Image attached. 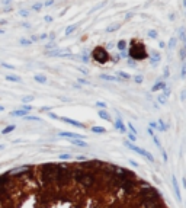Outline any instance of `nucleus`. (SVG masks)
Listing matches in <instances>:
<instances>
[{
	"label": "nucleus",
	"instance_id": "f3484780",
	"mask_svg": "<svg viewBox=\"0 0 186 208\" xmlns=\"http://www.w3.org/2000/svg\"><path fill=\"white\" fill-rule=\"evenodd\" d=\"M79 28V23H74V25H71V26H67L66 28V35H70V34H73L74 31H76Z\"/></svg>",
	"mask_w": 186,
	"mask_h": 208
},
{
	"label": "nucleus",
	"instance_id": "412c9836",
	"mask_svg": "<svg viewBox=\"0 0 186 208\" xmlns=\"http://www.w3.org/2000/svg\"><path fill=\"white\" fill-rule=\"evenodd\" d=\"M176 44H177V39H176L175 36H172V38H170V41H169V48L173 50V48L176 47Z\"/></svg>",
	"mask_w": 186,
	"mask_h": 208
},
{
	"label": "nucleus",
	"instance_id": "7ed1b4c3",
	"mask_svg": "<svg viewBox=\"0 0 186 208\" xmlns=\"http://www.w3.org/2000/svg\"><path fill=\"white\" fill-rule=\"evenodd\" d=\"M60 137H64V138H79V140H86L84 135L82 134H76V132H70V131H63L58 134Z\"/></svg>",
	"mask_w": 186,
	"mask_h": 208
},
{
	"label": "nucleus",
	"instance_id": "09e8293b",
	"mask_svg": "<svg viewBox=\"0 0 186 208\" xmlns=\"http://www.w3.org/2000/svg\"><path fill=\"white\" fill-rule=\"evenodd\" d=\"M38 38H39V39H47V38H48V35H47V34H41Z\"/></svg>",
	"mask_w": 186,
	"mask_h": 208
},
{
	"label": "nucleus",
	"instance_id": "0e129e2a",
	"mask_svg": "<svg viewBox=\"0 0 186 208\" xmlns=\"http://www.w3.org/2000/svg\"><path fill=\"white\" fill-rule=\"evenodd\" d=\"M2 34H5V31H3V29H0V35H2Z\"/></svg>",
	"mask_w": 186,
	"mask_h": 208
},
{
	"label": "nucleus",
	"instance_id": "e2e57ef3",
	"mask_svg": "<svg viewBox=\"0 0 186 208\" xmlns=\"http://www.w3.org/2000/svg\"><path fill=\"white\" fill-rule=\"evenodd\" d=\"M12 2V0H3V5H9Z\"/></svg>",
	"mask_w": 186,
	"mask_h": 208
},
{
	"label": "nucleus",
	"instance_id": "680f3d73",
	"mask_svg": "<svg viewBox=\"0 0 186 208\" xmlns=\"http://www.w3.org/2000/svg\"><path fill=\"white\" fill-rule=\"evenodd\" d=\"M80 71H82L83 74H87V70H86V68H80Z\"/></svg>",
	"mask_w": 186,
	"mask_h": 208
},
{
	"label": "nucleus",
	"instance_id": "338daca9",
	"mask_svg": "<svg viewBox=\"0 0 186 208\" xmlns=\"http://www.w3.org/2000/svg\"><path fill=\"white\" fill-rule=\"evenodd\" d=\"M106 208H114V207H106Z\"/></svg>",
	"mask_w": 186,
	"mask_h": 208
},
{
	"label": "nucleus",
	"instance_id": "13d9d810",
	"mask_svg": "<svg viewBox=\"0 0 186 208\" xmlns=\"http://www.w3.org/2000/svg\"><path fill=\"white\" fill-rule=\"evenodd\" d=\"M164 77H169V68H164Z\"/></svg>",
	"mask_w": 186,
	"mask_h": 208
},
{
	"label": "nucleus",
	"instance_id": "4d7b16f0",
	"mask_svg": "<svg viewBox=\"0 0 186 208\" xmlns=\"http://www.w3.org/2000/svg\"><path fill=\"white\" fill-rule=\"evenodd\" d=\"M41 111H42V112H49V111H51V108H48V106H44Z\"/></svg>",
	"mask_w": 186,
	"mask_h": 208
},
{
	"label": "nucleus",
	"instance_id": "f03ea898",
	"mask_svg": "<svg viewBox=\"0 0 186 208\" xmlns=\"http://www.w3.org/2000/svg\"><path fill=\"white\" fill-rule=\"evenodd\" d=\"M93 57L99 61V63H105L106 60H108V55H106V52H105V50L103 48H98V50H95V52H93Z\"/></svg>",
	"mask_w": 186,
	"mask_h": 208
},
{
	"label": "nucleus",
	"instance_id": "f8f14e48",
	"mask_svg": "<svg viewBox=\"0 0 186 208\" xmlns=\"http://www.w3.org/2000/svg\"><path fill=\"white\" fill-rule=\"evenodd\" d=\"M6 80L7 82H13V83H21L22 79L19 77V76H16V74H7L6 76Z\"/></svg>",
	"mask_w": 186,
	"mask_h": 208
},
{
	"label": "nucleus",
	"instance_id": "b1692460",
	"mask_svg": "<svg viewBox=\"0 0 186 208\" xmlns=\"http://www.w3.org/2000/svg\"><path fill=\"white\" fill-rule=\"evenodd\" d=\"M58 159H60V160H70V159H71V154H70V153H64V154H60Z\"/></svg>",
	"mask_w": 186,
	"mask_h": 208
},
{
	"label": "nucleus",
	"instance_id": "79ce46f5",
	"mask_svg": "<svg viewBox=\"0 0 186 208\" xmlns=\"http://www.w3.org/2000/svg\"><path fill=\"white\" fill-rule=\"evenodd\" d=\"M22 109H25V111H28V112H29V111L32 109V106H31V105H26V103H23V105H22Z\"/></svg>",
	"mask_w": 186,
	"mask_h": 208
},
{
	"label": "nucleus",
	"instance_id": "864d4df0",
	"mask_svg": "<svg viewBox=\"0 0 186 208\" xmlns=\"http://www.w3.org/2000/svg\"><path fill=\"white\" fill-rule=\"evenodd\" d=\"M147 132H148V134H150L151 137H153V135H156V134H154V131H153L151 128H148V129H147Z\"/></svg>",
	"mask_w": 186,
	"mask_h": 208
},
{
	"label": "nucleus",
	"instance_id": "f257e3e1",
	"mask_svg": "<svg viewBox=\"0 0 186 208\" xmlns=\"http://www.w3.org/2000/svg\"><path fill=\"white\" fill-rule=\"evenodd\" d=\"M124 144L129 148V150H132V151H135L137 154H140V156H142L144 159H147L148 162H151V163H154V157H153V154L151 153H148L147 150H144V148H141V147H137L134 143H131V141H124Z\"/></svg>",
	"mask_w": 186,
	"mask_h": 208
},
{
	"label": "nucleus",
	"instance_id": "6e6d98bb",
	"mask_svg": "<svg viewBox=\"0 0 186 208\" xmlns=\"http://www.w3.org/2000/svg\"><path fill=\"white\" fill-rule=\"evenodd\" d=\"M22 26H23V28H26V29H29V28H31V25H29L28 22H23V23H22Z\"/></svg>",
	"mask_w": 186,
	"mask_h": 208
},
{
	"label": "nucleus",
	"instance_id": "2f4dec72",
	"mask_svg": "<svg viewBox=\"0 0 186 208\" xmlns=\"http://www.w3.org/2000/svg\"><path fill=\"white\" fill-rule=\"evenodd\" d=\"M41 7H42V5H41V3H33L32 10H35V12H39V10H41Z\"/></svg>",
	"mask_w": 186,
	"mask_h": 208
},
{
	"label": "nucleus",
	"instance_id": "69168bd1",
	"mask_svg": "<svg viewBox=\"0 0 186 208\" xmlns=\"http://www.w3.org/2000/svg\"><path fill=\"white\" fill-rule=\"evenodd\" d=\"M3 109H5V108H3V106H2V105H0V111H3Z\"/></svg>",
	"mask_w": 186,
	"mask_h": 208
},
{
	"label": "nucleus",
	"instance_id": "ea45409f",
	"mask_svg": "<svg viewBox=\"0 0 186 208\" xmlns=\"http://www.w3.org/2000/svg\"><path fill=\"white\" fill-rule=\"evenodd\" d=\"M19 15H21V16H23V17H26V16H29V12H28V10H23V9H22V10L19 12Z\"/></svg>",
	"mask_w": 186,
	"mask_h": 208
},
{
	"label": "nucleus",
	"instance_id": "c03bdc74",
	"mask_svg": "<svg viewBox=\"0 0 186 208\" xmlns=\"http://www.w3.org/2000/svg\"><path fill=\"white\" fill-rule=\"evenodd\" d=\"M44 21L48 22V23H51V22H52V17H51V16H45V17H44Z\"/></svg>",
	"mask_w": 186,
	"mask_h": 208
},
{
	"label": "nucleus",
	"instance_id": "6ab92c4d",
	"mask_svg": "<svg viewBox=\"0 0 186 208\" xmlns=\"http://www.w3.org/2000/svg\"><path fill=\"white\" fill-rule=\"evenodd\" d=\"M23 119H26V121H38V122H41V118L39 117H32V115H28L26 117H23Z\"/></svg>",
	"mask_w": 186,
	"mask_h": 208
},
{
	"label": "nucleus",
	"instance_id": "cd10ccee",
	"mask_svg": "<svg viewBox=\"0 0 186 208\" xmlns=\"http://www.w3.org/2000/svg\"><path fill=\"white\" fill-rule=\"evenodd\" d=\"M128 140L131 141V143H135V141H137V135L132 134V132H128Z\"/></svg>",
	"mask_w": 186,
	"mask_h": 208
},
{
	"label": "nucleus",
	"instance_id": "393cba45",
	"mask_svg": "<svg viewBox=\"0 0 186 208\" xmlns=\"http://www.w3.org/2000/svg\"><path fill=\"white\" fill-rule=\"evenodd\" d=\"M119 28V25L118 23H115V25H110V26H108L106 28V32H114V31H116Z\"/></svg>",
	"mask_w": 186,
	"mask_h": 208
},
{
	"label": "nucleus",
	"instance_id": "bf43d9fd",
	"mask_svg": "<svg viewBox=\"0 0 186 208\" xmlns=\"http://www.w3.org/2000/svg\"><path fill=\"white\" fill-rule=\"evenodd\" d=\"M159 47H160V48H164V47H166V44H164L163 41H160V42H159Z\"/></svg>",
	"mask_w": 186,
	"mask_h": 208
},
{
	"label": "nucleus",
	"instance_id": "8fccbe9b",
	"mask_svg": "<svg viewBox=\"0 0 186 208\" xmlns=\"http://www.w3.org/2000/svg\"><path fill=\"white\" fill-rule=\"evenodd\" d=\"M82 61H83V63H89V57H87V55H83V57H82Z\"/></svg>",
	"mask_w": 186,
	"mask_h": 208
},
{
	"label": "nucleus",
	"instance_id": "423d86ee",
	"mask_svg": "<svg viewBox=\"0 0 186 208\" xmlns=\"http://www.w3.org/2000/svg\"><path fill=\"white\" fill-rule=\"evenodd\" d=\"M99 77H100L102 80H105V82H119V83L122 82V79H119L118 76H110V74H105V73L100 74Z\"/></svg>",
	"mask_w": 186,
	"mask_h": 208
},
{
	"label": "nucleus",
	"instance_id": "4468645a",
	"mask_svg": "<svg viewBox=\"0 0 186 208\" xmlns=\"http://www.w3.org/2000/svg\"><path fill=\"white\" fill-rule=\"evenodd\" d=\"M116 76H118V77L119 79H122V80H129V79H131V76H129L128 73H125V71H116Z\"/></svg>",
	"mask_w": 186,
	"mask_h": 208
},
{
	"label": "nucleus",
	"instance_id": "6e6552de",
	"mask_svg": "<svg viewBox=\"0 0 186 208\" xmlns=\"http://www.w3.org/2000/svg\"><path fill=\"white\" fill-rule=\"evenodd\" d=\"M115 128H116L118 131H121V132H126V127H125V124L122 122L121 118H116V121H115Z\"/></svg>",
	"mask_w": 186,
	"mask_h": 208
},
{
	"label": "nucleus",
	"instance_id": "052dcab7",
	"mask_svg": "<svg viewBox=\"0 0 186 208\" xmlns=\"http://www.w3.org/2000/svg\"><path fill=\"white\" fill-rule=\"evenodd\" d=\"M48 36H49V39H54V38H55V34H54V32H51Z\"/></svg>",
	"mask_w": 186,
	"mask_h": 208
},
{
	"label": "nucleus",
	"instance_id": "c9c22d12",
	"mask_svg": "<svg viewBox=\"0 0 186 208\" xmlns=\"http://www.w3.org/2000/svg\"><path fill=\"white\" fill-rule=\"evenodd\" d=\"M148 36H150V38H153V39H156V38H157V32L156 31H148Z\"/></svg>",
	"mask_w": 186,
	"mask_h": 208
},
{
	"label": "nucleus",
	"instance_id": "de8ad7c7",
	"mask_svg": "<svg viewBox=\"0 0 186 208\" xmlns=\"http://www.w3.org/2000/svg\"><path fill=\"white\" fill-rule=\"evenodd\" d=\"M161 156H163V159H164V162H167V154H166V151L161 148Z\"/></svg>",
	"mask_w": 186,
	"mask_h": 208
},
{
	"label": "nucleus",
	"instance_id": "72a5a7b5",
	"mask_svg": "<svg viewBox=\"0 0 186 208\" xmlns=\"http://www.w3.org/2000/svg\"><path fill=\"white\" fill-rule=\"evenodd\" d=\"M128 128H129V131H131L132 134H135V135H137V128H134V125H132L131 122H128Z\"/></svg>",
	"mask_w": 186,
	"mask_h": 208
},
{
	"label": "nucleus",
	"instance_id": "2eb2a0df",
	"mask_svg": "<svg viewBox=\"0 0 186 208\" xmlns=\"http://www.w3.org/2000/svg\"><path fill=\"white\" fill-rule=\"evenodd\" d=\"M159 61H160V55H159L157 52H153V58H150L151 66H157V64H159Z\"/></svg>",
	"mask_w": 186,
	"mask_h": 208
},
{
	"label": "nucleus",
	"instance_id": "a211bd4d",
	"mask_svg": "<svg viewBox=\"0 0 186 208\" xmlns=\"http://www.w3.org/2000/svg\"><path fill=\"white\" fill-rule=\"evenodd\" d=\"M90 129H92V132H96V134H103V132H106V129L103 127H92Z\"/></svg>",
	"mask_w": 186,
	"mask_h": 208
},
{
	"label": "nucleus",
	"instance_id": "a878e982",
	"mask_svg": "<svg viewBox=\"0 0 186 208\" xmlns=\"http://www.w3.org/2000/svg\"><path fill=\"white\" fill-rule=\"evenodd\" d=\"M32 101H33V96H32V95H28V96H23V98H22V102H23V103L32 102Z\"/></svg>",
	"mask_w": 186,
	"mask_h": 208
},
{
	"label": "nucleus",
	"instance_id": "a19ab883",
	"mask_svg": "<svg viewBox=\"0 0 186 208\" xmlns=\"http://www.w3.org/2000/svg\"><path fill=\"white\" fill-rule=\"evenodd\" d=\"M52 5H54V0H47V2L44 3L45 7H49V6H52Z\"/></svg>",
	"mask_w": 186,
	"mask_h": 208
},
{
	"label": "nucleus",
	"instance_id": "e433bc0d",
	"mask_svg": "<svg viewBox=\"0 0 186 208\" xmlns=\"http://www.w3.org/2000/svg\"><path fill=\"white\" fill-rule=\"evenodd\" d=\"M58 52H60V48L54 50V51H49V52H48V55H49V57H55V55H58Z\"/></svg>",
	"mask_w": 186,
	"mask_h": 208
},
{
	"label": "nucleus",
	"instance_id": "a18cd8bd",
	"mask_svg": "<svg viewBox=\"0 0 186 208\" xmlns=\"http://www.w3.org/2000/svg\"><path fill=\"white\" fill-rule=\"evenodd\" d=\"M77 82H79V83H82V84H89V82H87L86 79H79Z\"/></svg>",
	"mask_w": 186,
	"mask_h": 208
},
{
	"label": "nucleus",
	"instance_id": "ddd939ff",
	"mask_svg": "<svg viewBox=\"0 0 186 208\" xmlns=\"http://www.w3.org/2000/svg\"><path fill=\"white\" fill-rule=\"evenodd\" d=\"M33 79H35V82H38V83H41V84L47 83V77H45L44 74H35Z\"/></svg>",
	"mask_w": 186,
	"mask_h": 208
},
{
	"label": "nucleus",
	"instance_id": "dca6fc26",
	"mask_svg": "<svg viewBox=\"0 0 186 208\" xmlns=\"http://www.w3.org/2000/svg\"><path fill=\"white\" fill-rule=\"evenodd\" d=\"M99 117L102 118V119H106V121H110V115L105 111V109H100L99 111Z\"/></svg>",
	"mask_w": 186,
	"mask_h": 208
},
{
	"label": "nucleus",
	"instance_id": "1a4fd4ad",
	"mask_svg": "<svg viewBox=\"0 0 186 208\" xmlns=\"http://www.w3.org/2000/svg\"><path fill=\"white\" fill-rule=\"evenodd\" d=\"M28 111H25V109H17V111H12L10 112V117H21V118H23V117H26L28 115Z\"/></svg>",
	"mask_w": 186,
	"mask_h": 208
},
{
	"label": "nucleus",
	"instance_id": "39448f33",
	"mask_svg": "<svg viewBox=\"0 0 186 208\" xmlns=\"http://www.w3.org/2000/svg\"><path fill=\"white\" fill-rule=\"evenodd\" d=\"M12 185V176H9L7 173L0 175V186H9Z\"/></svg>",
	"mask_w": 186,
	"mask_h": 208
},
{
	"label": "nucleus",
	"instance_id": "58836bf2",
	"mask_svg": "<svg viewBox=\"0 0 186 208\" xmlns=\"http://www.w3.org/2000/svg\"><path fill=\"white\" fill-rule=\"evenodd\" d=\"M134 80H135V83H142L144 77H142V76H135V77H134Z\"/></svg>",
	"mask_w": 186,
	"mask_h": 208
},
{
	"label": "nucleus",
	"instance_id": "5fc2aeb1",
	"mask_svg": "<svg viewBox=\"0 0 186 208\" xmlns=\"http://www.w3.org/2000/svg\"><path fill=\"white\" fill-rule=\"evenodd\" d=\"M129 163H131V164H132L134 167H138V163H137L135 160H129Z\"/></svg>",
	"mask_w": 186,
	"mask_h": 208
},
{
	"label": "nucleus",
	"instance_id": "473e14b6",
	"mask_svg": "<svg viewBox=\"0 0 186 208\" xmlns=\"http://www.w3.org/2000/svg\"><path fill=\"white\" fill-rule=\"evenodd\" d=\"M153 140H154V144H156V146H157V147L161 150L163 147H161V144H160V140H159V137H157V135H153Z\"/></svg>",
	"mask_w": 186,
	"mask_h": 208
},
{
	"label": "nucleus",
	"instance_id": "3c124183",
	"mask_svg": "<svg viewBox=\"0 0 186 208\" xmlns=\"http://www.w3.org/2000/svg\"><path fill=\"white\" fill-rule=\"evenodd\" d=\"M38 39H39V38H38V36H35V35L31 36V42H35V41H38Z\"/></svg>",
	"mask_w": 186,
	"mask_h": 208
},
{
	"label": "nucleus",
	"instance_id": "9d476101",
	"mask_svg": "<svg viewBox=\"0 0 186 208\" xmlns=\"http://www.w3.org/2000/svg\"><path fill=\"white\" fill-rule=\"evenodd\" d=\"M167 89V84L164 83V82H159V83H156L153 87H151V92H157V90H166Z\"/></svg>",
	"mask_w": 186,
	"mask_h": 208
},
{
	"label": "nucleus",
	"instance_id": "5701e85b",
	"mask_svg": "<svg viewBox=\"0 0 186 208\" xmlns=\"http://www.w3.org/2000/svg\"><path fill=\"white\" fill-rule=\"evenodd\" d=\"M19 42H21V45H25V47H29L32 42H31V39H26V38H21L19 39Z\"/></svg>",
	"mask_w": 186,
	"mask_h": 208
},
{
	"label": "nucleus",
	"instance_id": "4c0bfd02",
	"mask_svg": "<svg viewBox=\"0 0 186 208\" xmlns=\"http://www.w3.org/2000/svg\"><path fill=\"white\" fill-rule=\"evenodd\" d=\"M148 127H150L151 129H159V124L157 122H150V124H148Z\"/></svg>",
	"mask_w": 186,
	"mask_h": 208
},
{
	"label": "nucleus",
	"instance_id": "c85d7f7f",
	"mask_svg": "<svg viewBox=\"0 0 186 208\" xmlns=\"http://www.w3.org/2000/svg\"><path fill=\"white\" fill-rule=\"evenodd\" d=\"M0 66L5 67V68H9V70H15V66L13 64H9V63H0Z\"/></svg>",
	"mask_w": 186,
	"mask_h": 208
},
{
	"label": "nucleus",
	"instance_id": "603ef678",
	"mask_svg": "<svg viewBox=\"0 0 186 208\" xmlns=\"http://www.w3.org/2000/svg\"><path fill=\"white\" fill-rule=\"evenodd\" d=\"M76 159H77V162H83V160H86V157H84V156H77Z\"/></svg>",
	"mask_w": 186,
	"mask_h": 208
},
{
	"label": "nucleus",
	"instance_id": "0eeeda50",
	"mask_svg": "<svg viewBox=\"0 0 186 208\" xmlns=\"http://www.w3.org/2000/svg\"><path fill=\"white\" fill-rule=\"evenodd\" d=\"M172 182H173V189H175V194H176V199L180 202L182 201V195H180V189H179V185H177V179L173 176L172 178Z\"/></svg>",
	"mask_w": 186,
	"mask_h": 208
},
{
	"label": "nucleus",
	"instance_id": "c756f323",
	"mask_svg": "<svg viewBox=\"0 0 186 208\" xmlns=\"http://www.w3.org/2000/svg\"><path fill=\"white\" fill-rule=\"evenodd\" d=\"M118 48H119L121 51H124V50L126 48V42H125L124 39H122V41H119V42H118Z\"/></svg>",
	"mask_w": 186,
	"mask_h": 208
},
{
	"label": "nucleus",
	"instance_id": "9b49d317",
	"mask_svg": "<svg viewBox=\"0 0 186 208\" xmlns=\"http://www.w3.org/2000/svg\"><path fill=\"white\" fill-rule=\"evenodd\" d=\"M70 143L77 146V147H87V143L83 141V140H79V138H70Z\"/></svg>",
	"mask_w": 186,
	"mask_h": 208
},
{
	"label": "nucleus",
	"instance_id": "20e7f679",
	"mask_svg": "<svg viewBox=\"0 0 186 208\" xmlns=\"http://www.w3.org/2000/svg\"><path fill=\"white\" fill-rule=\"evenodd\" d=\"M57 119H61L63 122L70 124V125H74V127H77V128H84V124H83V122H79V121H76V119H70V118H66V117H58Z\"/></svg>",
	"mask_w": 186,
	"mask_h": 208
},
{
	"label": "nucleus",
	"instance_id": "4be33fe9",
	"mask_svg": "<svg viewBox=\"0 0 186 208\" xmlns=\"http://www.w3.org/2000/svg\"><path fill=\"white\" fill-rule=\"evenodd\" d=\"M15 128H16L15 125H7V127H6V128H5V129L2 131V134H9V132H12V131H13Z\"/></svg>",
	"mask_w": 186,
	"mask_h": 208
},
{
	"label": "nucleus",
	"instance_id": "bb28decb",
	"mask_svg": "<svg viewBox=\"0 0 186 208\" xmlns=\"http://www.w3.org/2000/svg\"><path fill=\"white\" fill-rule=\"evenodd\" d=\"M159 103L160 105H166L167 103V98L164 96V95H160V96H159Z\"/></svg>",
	"mask_w": 186,
	"mask_h": 208
},
{
	"label": "nucleus",
	"instance_id": "37998d69",
	"mask_svg": "<svg viewBox=\"0 0 186 208\" xmlns=\"http://www.w3.org/2000/svg\"><path fill=\"white\" fill-rule=\"evenodd\" d=\"M48 117H49V118H52V119H57V118H58V115H55V113H52V112H49V113H48Z\"/></svg>",
	"mask_w": 186,
	"mask_h": 208
},
{
	"label": "nucleus",
	"instance_id": "f704fd0d",
	"mask_svg": "<svg viewBox=\"0 0 186 208\" xmlns=\"http://www.w3.org/2000/svg\"><path fill=\"white\" fill-rule=\"evenodd\" d=\"M54 48H58V47L55 45L54 42H49V44H47V45H45V50H54Z\"/></svg>",
	"mask_w": 186,
	"mask_h": 208
},
{
	"label": "nucleus",
	"instance_id": "aec40b11",
	"mask_svg": "<svg viewBox=\"0 0 186 208\" xmlns=\"http://www.w3.org/2000/svg\"><path fill=\"white\" fill-rule=\"evenodd\" d=\"M159 131H166L167 129V125H166V122H163V119H159Z\"/></svg>",
	"mask_w": 186,
	"mask_h": 208
},
{
	"label": "nucleus",
	"instance_id": "49530a36",
	"mask_svg": "<svg viewBox=\"0 0 186 208\" xmlns=\"http://www.w3.org/2000/svg\"><path fill=\"white\" fill-rule=\"evenodd\" d=\"M180 58H182V61L185 60V48H182V50H180Z\"/></svg>",
	"mask_w": 186,
	"mask_h": 208
},
{
	"label": "nucleus",
	"instance_id": "7c9ffc66",
	"mask_svg": "<svg viewBox=\"0 0 186 208\" xmlns=\"http://www.w3.org/2000/svg\"><path fill=\"white\" fill-rule=\"evenodd\" d=\"M96 106H98V108H100V109H106V106H108V105H106V102L98 101V102H96Z\"/></svg>",
	"mask_w": 186,
	"mask_h": 208
}]
</instances>
